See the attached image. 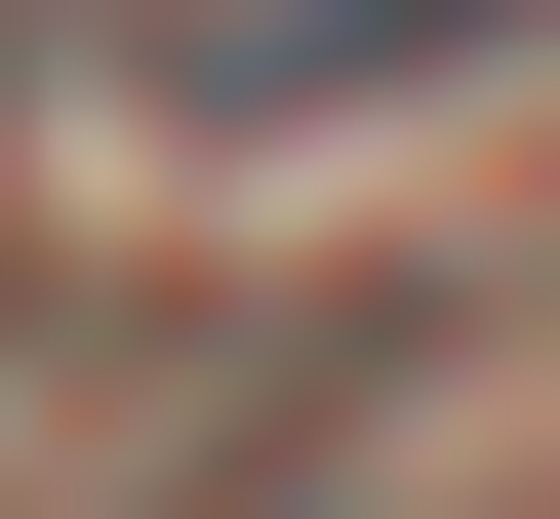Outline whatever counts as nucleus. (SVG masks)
<instances>
[{
  "instance_id": "obj_1",
  "label": "nucleus",
  "mask_w": 560,
  "mask_h": 519,
  "mask_svg": "<svg viewBox=\"0 0 560 519\" xmlns=\"http://www.w3.org/2000/svg\"><path fill=\"white\" fill-rule=\"evenodd\" d=\"M560 0H161V120H400V81H521Z\"/></svg>"
}]
</instances>
